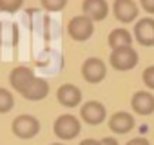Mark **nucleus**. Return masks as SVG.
<instances>
[{
	"instance_id": "0eeeda50",
	"label": "nucleus",
	"mask_w": 154,
	"mask_h": 145,
	"mask_svg": "<svg viewBox=\"0 0 154 145\" xmlns=\"http://www.w3.org/2000/svg\"><path fill=\"white\" fill-rule=\"evenodd\" d=\"M134 38L140 45H154V18H141L134 26Z\"/></svg>"
},
{
	"instance_id": "f257e3e1",
	"label": "nucleus",
	"mask_w": 154,
	"mask_h": 145,
	"mask_svg": "<svg viewBox=\"0 0 154 145\" xmlns=\"http://www.w3.org/2000/svg\"><path fill=\"white\" fill-rule=\"evenodd\" d=\"M67 33L72 40L76 42H85L93 36L94 33V24L89 17L80 15V17H72L67 24Z\"/></svg>"
},
{
	"instance_id": "f03ea898",
	"label": "nucleus",
	"mask_w": 154,
	"mask_h": 145,
	"mask_svg": "<svg viewBox=\"0 0 154 145\" xmlns=\"http://www.w3.org/2000/svg\"><path fill=\"white\" fill-rule=\"evenodd\" d=\"M80 129H82V125H80L78 118L72 116V114L58 116L54 125H53V131H54V134L60 140H72V138H76L80 134Z\"/></svg>"
},
{
	"instance_id": "423d86ee",
	"label": "nucleus",
	"mask_w": 154,
	"mask_h": 145,
	"mask_svg": "<svg viewBox=\"0 0 154 145\" xmlns=\"http://www.w3.org/2000/svg\"><path fill=\"white\" fill-rule=\"evenodd\" d=\"M80 116L85 123L89 125H100L105 116H107V111L103 107V103L96 102V100H91V102H85L82 107H80Z\"/></svg>"
},
{
	"instance_id": "aec40b11",
	"label": "nucleus",
	"mask_w": 154,
	"mask_h": 145,
	"mask_svg": "<svg viewBox=\"0 0 154 145\" xmlns=\"http://www.w3.org/2000/svg\"><path fill=\"white\" fill-rule=\"evenodd\" d=\"M140 4H141V8H143L147 13L154 15V0H140Z\"/></svg>"
},
{
	"instance_id": "9d476101",
	"label": "nucleus",
	"mask_w": 154,
	"mask_h": 145,
	"mask_svg": "<svg viewBox=\"0 0 154 145\" xmlns=\"http://www.w3.org/2000/svg\"><path fill=\"white\" fill-rule=\"evenodd\" d=\"M33 80H35V72H33L31 67H26V65L15 67L9 75V82H11L13 89H17L18 93H22Z\"/></svg>"
},
{
	"instance_id": "4468645a",
	"label": "nucleus",
	"mask_w": 154,
	"mask_h": 145,
	"mask_svg": "<svg viewBox=\"0 0 154 145\" xmlns=\"http://www.w3.org/2000/svg\"><path fill=\"white\" fill-rule=\"evenodd\" d=\"M47 93H49V84L44 80V78H36L35 76V80L20 93L24 98H27V100H33V102H36V100H44L45 96H47Z\"/></svg>"
},
{
	"instance_id": "20e7f679",
	"label": "nucleus",
	"mask_w": 154,
	"mask_h": 145,
	"mask_svg": "<svg viewBox=\"0 0 154 145\" xmlns=\"http://www.w3.org/2000/svg\"><path fill=\"white\" fill-rule=\"evenodd\" d=\"M11 129H13V132H15L18 138L29 140V138H33V136L38 134V131H40V122H38L35 116H31V114H20V116H17V118L13 120Z\"/></svg>"
},
{
	"instance_id": "6e6552de",
	"label": "nucleus",
	"mask_w": 154,
	"mask_h": 145,
	"mask_svg": "<svg viewBox=\"0 0 154 145\" xmlns=\"http://www.w3.org/2000/svg\"><path fill=\"white\" fill-rule=\"evenodd\" d=\"M112 13H114V17L120 22L129 24V22L136 20V17H138V6H136L134 0H114Z\"/></svg>"
},
{
	"instance_id": "dca6fc26",
	"label": "nucleus",
	"mask_w": 154,
	"mask_h": 145,
	"mask_svg": "<svg viewBox=\"0 0 154 145\" xmlns=\"http://www.w3.org/2000/svg\"><path fill=\"white\" fill-rule=\"evenodd\" d=\"M15 105V98L13 94L4 89V87H0V113H9Z\"/></svg>"
},
{
	"instance_id": "ddd939ff",
	"label": "nucleus",
	"mask_w": 154,
	"mask_h": 145,
	"mask_svg": "<svg viewBox=\"0 0 154 145\" xmlns=\"http://www.w3.org/2000/svg\"><path fill=\"white\" fill-rule=\"evenodd\" d=\"M82 9H84V15L89 17L93 22L103 20L109 13V6L105 0H84Z\"/></svg>"
},
{
	"instance_id": "9b49d317",
	"label": "nucleus",
	"mask_w": 154,
	"mask_h": 145,
	"mask_svg": "<svg viewBox=\"0 0 154 145\" xmlns=\"http://www.w3.org/2000/svg\"><path fill=\"white\" fill-rule=\"evenodd\" d=\"M109 129L116 134H127L134 129V118L131 113L118 111L109 118Z\"/></svg>"
},
{
	"instance_id": "f3484780",
	"label": "nucleus",
	"mask_w": 154,
	"mask_h": 145,
	"mask_svg": "<svg viewBox=\"0 0 154 145\" xmlns=\"http://www.w3.org/2000/svg\"><path fill=\"white\" fill-rule=\"evenodd\" d=\"M44 9L51 11V13H56V11H62L65 6H67V0H40Z\"/></svg>"
},
{
	"instance_id": "412c9836",
	"label": "nucleus",
	"mask_w": 154,
	"mask_h": 145,
	"mask_svg": "<svg viewBox=\"0 0 154 145\" xmlns=\"http://www.w3.org/2000/svg\"><path fill=\"white\" fill-rule=\"evenodd\" d=\"M125 145H150V143H149V140H147V138H143V136H138V138H132V140H129Z\"/></svg>"
},
{
	"instance_id": "39448f33",
	"label": "nucleus",
	"mask_w": 154,
	"mask_h": 145,
	"mask_svg": "<svg viewBox=\"0 0 154 145\" xmlns=\"http://www.w3.org/2000/svg\"><path fill=\"white\" fill-rule=\"evenodd\" d=\"M107 75V67L100 58H87L82 63V76L89 84H100Z\"/></svg>"
},
{
	"instance_id": "6ab92c4d",
	"label": "nucleus",
	"mask_w": 154,
	"mask_h": 145,
	"mask_svg": "<svg viewBox=\"0 0 154 145\" xmlns=\"http://www.w3.org/2000/svg\"><path fill=\"white\" fill-rule=\"evenodd\" d=\"M141 80L149 89H154V65H149L143 72H141Z\"/></svg>"
},
{
	"instance_id": "a211bd4d",
	"label": "nucleus",
	"mask_w": 154,
	"mask_h": 145,
	"mask_svg": "<svg viewBox=\"0 0 154 145\" xmlns=\"http://www.w3.org/2000/svg\"><path fill=\"white\" fill-rule=\"evenodd\" d=\"M24 0H0V11L6 13H15L22 8Z\"/></svg>"
},
{
	"instance_id": "b1692460",
	"label": "nucleus",
	"mask_w": 154,
	"mask_h": 145,
	"mask_svg": "<svg viewBox=\"0 0 154 145\" xmlns=\"http://www.w3.org/2000/svg\"><path fill=\"white\" fill-rule=\"evenodd\" d=\"M51 145H63V143H51Z\"/></svg>"
},
{
	"instance_id": "4be33fe9",
	"label": "nucleus",
	"mask_w": 154,
	"mask_h": 145,
	"mask_svg": "<svg viewBox=\"0 0 154 145\" xmlns=\"http://www.w3.org/2000/svg\"><path fill=\"white\" fill-rule=\"evenodd\" d=\"M100 141H102V145H118V140L112 138V136H107V138H103Z\"/></svg>"
},
{
	"instance_id": "f8f14e48",
	"label": "nucleus",
	"mask_w": 154,
	"mask_h": 145,
	"mask_svg": "<svg viewBox=\"0 0 154 145\" xmlns=\"http://www.w3.org/2000/svg\"><path fill=\"white\" fill-rule=\"evenodd\" d=\"M131 105H132V111L140 116L152 114L154 113V96L147 91H138V93H134Z\"/></svg>"
},
{
	"instance_id": "1a4fd4ad",
	"label": "nucleus",
	"mask_w": 154,
	"mask_h": 145,
	"mask_svg": "<svg viewBox=\"0 0 154 145\" xmlns=\"http://www.w3.org/2000/svg\"><path fill=\"white\" fill-rule=\"evenodd\" d=\"M56 98L63 107H76L82 102V91L72 84H63V85L58 87Z\"/></svg>"
},
{
	"instance_id": "7ed1b4c3",
	"label": "nucleus",
	"mask_w": 154,
	"mask_h": 145,
	"mask_svg": "<svg viewBox=\"0 0 154 145\" xmlns=\"http://www.w3.org/2000/svg\"><path fill=\"white\" fill-rule=\"evenodd\" d=\"M109 62L116 71H131L138 65V53L132 47L114 49L109 56Z\"/></svg>"
},
{
	"instance_id": "5701e85b",
	"label": "nucleus",
	"mask_w": 154,
	"mask_h": 145,
	"mask_svg": "<svg viewBox=\"0 0 154 145\" xmlns=\"http://www.w3.org/2000/svg\"><path fill=\"white\" fill-rule=\"evenodd\" d=\"M80 145H102V141L98 140H93V138H87V140H82Z\"/></svg>"
},
{
	"instance_id": "2eb2a0df",
	"label": "nucleus",
	"mask_w": 154,
	"mask_h": 145,
	"mask_svg": "<svg viewBox=\"0 0 154 145\" xmlns=\"http://www.w3.org/2000/svg\"><path fill=\"white\" fill-rule=\"evenodd\" d=\"M111 49H122V47H132V35L127 29H112L109 38H107Z\"/></svg>"
}]
</instances>
